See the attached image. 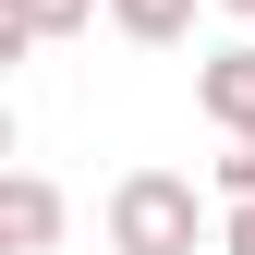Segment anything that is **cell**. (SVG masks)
Returning <instances> with one entry per match:
<instances>
[{
	"mask_svg": "<svg viewBox=\"0 0 255 255\" xmlns=\"http://www.w3.org/2000/svg\"><path fill=\"white\" fill-rule=\"evenodd\" d=\"M219 12H255V0H219Z\"/></svg>",
	"mask_w": 255,
	"mask_h": 255,
	"instance_id": "52a82bcc",
	"label": "cell"
},
{
	"mask_svg": "<svg viewBox=\"0 0 255 255\" xmlns=\"http://www.w3.org/2000/svg\"><path fill=\"white\" fill-rule=\"evenodd\" d=\"M0 243H12V255H49L61 243V182H37V170L0 182Z\"/></svg>",
	"mask_w": 255,
	"mask_h": 255,
	"instance_id": "7a4b0ae2",
	"label": "cell"
},
{
	"mask_svg": "<svg viewBox=\"0 0 255 255\" xmlns=\"http://www.w3.org/2000/svg\"><path fill=\"white\" fill-rule=\"evenodd\" d=\"M195 231H207V207H195L182 170H122L110 182V255H195Z\"/></svg>",
	"mask_w": 255,
	"mask_h": 255,
	"instance_id": "6da1fadb",
	"label": "cell"
},
{
	"mask_svg": "<svg viewBox=\"0 0 255 255\" xmlns=\"http://www.w3.org/2000/svg\"><path fill=\"white\" fill-rule=\"evenodd\" d=\"M219 195H231V207H255V134H243L231 158H219Z\"/></svg>",
	"mask_w": 255,
	"mask_h": 255,
	"instance_id": "8992f818",
	"label": "cell"
},
{
	"mask_svg": "<svg viewBox=\"0 0 255 255\" xmlns=\"http://www.w3.org/2000/svg\"><path fill=\"white\" fill-rule=\"evenodd\" d=\"M110 24L134 49H182V37H195V0H110Z\"/></svg>",
	"mask_w": 255,
	"mask_h": 255,
	"instance_id": "5b68a950",
	"label": "cell"
},
{
	"mask_svg": "<svg viewBox=\"0 0 255 255\" xmlns=\"http://www.w3.org/2000/svg\"><path fill=\"white\" fill-rule=\"evenodd\" d=\"M85 12H98V0H0V61H24V49H49V37H73Z\"/></svg>",
	"mask_w": 255,
	"mask_h": 255,
	"instance_id": "277c9868",
	"label": "cell"
},
{
	"mask_svg": "<svg viewBox=\"0 0 255 255\" xmlns=\"http://www.w3.org/2000/svg\"><path fill=\"white\" fill-rule=\"evenodd\" d=\"M195 110H207L231 146L255 134V49H219V61H207V73H195Z\"/></svg>",
	"mask_w": 255,
	"mask_h": 255,
	"instance_id": "3957f363",
	"label": "cell"
}]
</instances>
